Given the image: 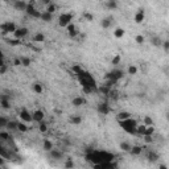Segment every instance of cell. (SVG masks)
I'll return each instance as SVG.
<instances>
[{"instance_id": "cell-1", "label": "cell", "mask_w": 169, "mask_h": 169, "mask_svg": "<svg viewBox=\"0 0 169 169\" xmlns=\"http://www.w3.org/2000/svg\"><path fill=\"white\" fill-rule=\"evenodd\" d=\"M119 125L122 127V129L124 132L129 135H136V127H138V120H135L134 118H128L125 120H120L119 122Z\"/></svg>"}, {"instance_id": "cell-2", "label": "cell", "mask_w": 169, "mask_h": 169, "mask_svg": "<svg viewBox=\"0 0 169 169\" xmlns=\"http://www.w3.org/2000/svg\"><path fill=\"white\" fill-rule=\"evenodd\" d=\"M73 21V13H61L60 17H58V25H60L61 28H66L69 24H72Z\"/></svg>"}, {"instance_id": "cell-3", "label": "cell", "mask_w": 169, "mask_h": 169, "mask_svg": "<svg viewBox=\"0 0 169 169\" xmlns=\"http://www.w3.org/2000/svg\"><path fill=\"white\" fill-rule=\"evenodd\" d=\"M19 116H20V119H21L22 122H27V123L33 122V115H32V114L29 112L27 108H22L21 111H20Z\"/></svg>"}, {"instance_id": "cell-4", "label": "cell", "mask_w": 169, "mask_h": 169, "mask_svg": "<svg viewBox=\"0 0 169 169\" xmlns=\"http://www.w3.org/2000/svg\"><path fill=\"white\" fill-rule=\"evenodd\" d=\"M29 33V29L27 27H20V28L16 29V32L13 33V37L16 38H24L25 36H28Z\"/></svg>"}, {"instance_id": "cell-5", "label": "cell", "mask_w": 169, "mask_h": 169, "mask_svg": "<svg viewBox=\"0 0 169 169\" xmlns=\"http://www.w3.org/2000/svg\"><path fill=\"white\" fill-rule=\"evenodd\" d=\"M97 110H98V112L102 114V115H108V114L111 112V108H110V106L106 103V102H102V103L98 104Z\"/></svg>"}, {"instance_id": "cell-6", "label": "cell", "mask_w": 169, "mask_h": 169, "mask_svg": "<svg viewBox=\"0 0 169 169\" xmlns=\"http://www.w3.org/2000/svg\"><path fill=\"white\" fill-rule=\"evenodd\" d=\"M32 115H33V122H36V123L42 122L44 118H45V112L42 111V110H36V111H33Z\"/></svg>"}, {"instance_id": "cell-7", "label": "cell", "mask_w": 169, "mask_h": 169, "mask_svg": "<svg viewBox=\"0 0 169 169\" xmlns=\"http://www.w3.org/2000/svg\"><path fill=\"white\" fill-rule=\"evenodd\" d=\"M66 29H67V33H69V36L72 38H74V37H77V36L79 35V31L78 29H77V27H75L74 24H69L67 25V27H66Z\"/></svg>"}, {"instance_id": "cell-8", "label": "cell", "mask_w": 169, "mask_h": 169, "mask_svg": "<svg viewBox=\"0 0 169 169\" xmlns=\"http://www.w3.org/2000/svg\"><path fill=\"white\" fill-rule=\"evenodd\" d=\"M144 19H145V12H144V10L143 8H140V10L136 12V15H135V22L136 24H141V22L144 21Z\"/></svg>"}, {"instance_id": "cell-9", "label": "cell", "mask_w": 169, "mask_h": 169, "mask_svg": "<svg viewBox=\"0 0 169 169\" xmlns=\"http://www.w3.org/2000/svg\"><path fill=\"white\" fill-rule=\"evenodd\" d=\"M86 102H87V100L84 99L83 97H75V98H73L72 104L74 107H81V106H83V104H86Z\"/></svg>"}, {"instance_id": "cell-10", "label": "cell", "mask_w": 169, "mask_h": 169, "mask_svg": "<svg viewBox=\"0 0 169 169\" xmlns=\"http://www.w3.org/2000/svg\"><path fill=\"white\" fill-rule=\"evenodd\" d=\"M32 90L35 91L36 94H42L44 93V86L40 82H35V83L32 84Z\"/></svg>"}, {"instance_id": "cell-11", "label": "cell", "mask_w": 169, "mask_h": 169, "mask_svg": "<svg viewBox=\"0 0 169 169\" xmlns=\"http://www.w3.org/2000/svg\"><path fill=\"white\" fill-rule=\"evenodd\" d=\"M0 106H1V108L3 110H10L11 108V102L8 100V98L3 95L1 99H0Z\"/></svg>"}, {"instance_id": "cell-12", "label": "cell", "mask_w": 169, "mask_h": 169, "mask_svg": "<svg viewBox=\"0 0 169 169\" xmlns=\"http://www.w3.org/2000/svg\"><path fill=\"white\" fill-rule=\"evenodd\" d=\"M40 20H42L44 22H50L52 20H53V13L48 12V11H44V12H42V15H41V19Z\"/></svg>"}, {"instance_id": "cell-13", "label": "cell", "mask_w": 169, "mask_h": 169, "mask_svg": "<svg viewBox=\"0 0 169 169\" xmlns=\"http://www.w3.org/2000/svg\"><path fill=\"white\" fill-rule=\"evenodd\" d=\"M27 7H28V3H25L24 0H16L15 3V8L19 11H25L27 10Z\"/></svg>"}, {"instance_id": "cell-14", "label": "cell", "mask_w": 169, "mask_h": 169, "mask_svg": "<svg viewBox=\"0 0 169 169\" xmlns=\"http://www.w3.org/2000/svg\"><path fill=\"white\" fill-rule=\"evenodd\" d=\"M132 114L128 112V111H122V112H119L118 115H116V119H118V122H120V120H125L128 119V118H131Z\"/></svg>"}, {"instance_id": "cell-15", "label": "cell", "mask_w": 169, "mask_h": 169, "mask_svg": "<svg viewBox=\"0 0 169 169\" xmlns=\"http://www.w3.org/2000/svg\"><path fill=\"white\" fill-rule=\"evenodd\" d=\"M112 17H106V19H103L102 21H100V27L103 29H108L110 27H111V24H112Z\"/></svg>"}, {"instance_id": "cell-16", "label": "cell", "mask_w": 169, "mask_h": 169, "mask_svg": "<svg viewBox=\"0 0 169 169\" xmlns=\"http://www.w3.org/2000/svg\"><path fill=\"white\" fill-rule=\"evenodd\" d=\"M49 155H50V157L52 159H54V160H61L63 157V155H62V152H60V151H57V149H52L49 152Z\"/></svg>"}, {"instance_id": "cell-17", "label": "cell", "mask_w": 169, "mask_h": 169, "mask_svg": "<svg viewBox=\"0 0 169 169\" xmlns=\"http://www.w3.org/2000/svg\"><path fill=\"white\" fill-rule=\"evenodd\" d=\"M141 152H143V147H140V145H132L131 151H129L132 156H139V155H141Z\"/></svg>"}, {"instance_id": "cell-18", "label": "cell", "mask_w": 169, "mask_h": 169, "mask_svg": "<svg viewBox=\"0 0 169 169\" xmlns=\"http://www.w3.org/2000/svg\"><path fill=\"white\" fill-rule=\"evenodd\" d=\"M98 91H99L102 95H108L110 91H111V87H110V86H107V84L104 83V84H100L99 87H98Z\"/></svg>"}, {"instance_id": "cell-19", "label": "cell", "mask_w": 169, "mask_h": 169, "mask_svg": "<svg viewBox=\"0 0 169 169\" xmlns=\"http://www.w3.org/2000/svg\"><path fill=\"white\" fill-rule=\"evenodd\" d=\"M28 129H29V127H28V124H27V122H19V125H17V131L19 132H21V134H25V132H28Z\"/></svg>"}, {"instance_id": "cell-20", "label": "cell", "mask_w": 169, "mask_h": 169, "mask_svg": "<svg viewBox=\"0 0 169 169\" xmlns=\"http://www.w3.org/2000/svg\"><path fill=\"white\" fill-rule=\"evenodd\" d=\"M33 42H44L45 41V35L42 33V32H37L35 36H33Z\"/></svg>"}, {"instance_id": "cell-21", "label": "cell", "mask_w": 169, "mask_h": 169, "mask_svg": "<svg viewBox=\"0 0 169 169\" xmlns=\"http://www.w3.org/2000/svg\"><path fill=\"white\" fill-rule=\"evenodd\" d=\"M145 129H147V125H145L144 123H143V124H138V127H136V135H138V136H144Z\"/></svg>"}, {"instance_id": "cell-22", "label": "cell", "mask_w": 169, "mask_h": 169, "mask_svg": "<svg viewBox=\"0 0 169 169\" xmlns=\"http://www.w3.org/2000/svg\"><path fill=\"white\" fill-rule=\"evenodd\" d=\"M42 149H44L45 152H50V151L53 149V143L50 140H48V139H45L44 143H42Z\"/></svg>"}, {"instance_id": "cell-23", "label": "cell", "mask_w": 169, "mask_h": 169, "mask_svg": "<svg viewBox=\"0 0 169 169\" xmlns=\"http://www.w3.org/2000/svg\"><path fill=\"white\" fill-rule=\"evenodd\" d=\"M70 124H74V125H79L82 123V118L79 115H73L70 116V119H69Z\"/></svg>"}, {"instance_id": "cell-24", "label": "cell", "mask_w": 169, "mask_h": 169, "mask_svg": "<svg viewBox=\"0 0 169 169\" xmlns=\"http://www.w3.org/2000/svg\"><path fill=\"white\" fill-rule=\"evenodd\" d=\"M119 148H120V151H123V152H129L132 145L129 144L128 141H122V143L119 144Z\"/></svg>"}, {"instance_id": "cell-25", "label": "cell", "mask_w": 169, "mask_h": 169, "mask_svg": "<svg viewBox=\"0 0 169 169\" xmlns=\"http://www.w3.org/2000/svg\"><path fill=\"white\" fill-rule=\"evenodd\" d=\"M16 29H17V27H16V24L13 21H7V31H8V33H15Z\"/></svg>"}, {"instance_id": "cell-26", "label": "cell", "mask_w": 169, "mask_h": 169, "mask_svg": "<svg viewBox=\"0 0 169 169\" xmlns=\"http://www.w3.org/2000/svg\"><path fill=\"white\" fill-rule=\"evenodd\" d=\"M124 35H125V31L123 28H120V27L115 28V31H114V36H115L116 38H122Z\"/></svg>"}, {"instance_id": "cell-27", "label": "cell", "mask_w": 169, "mask_h": 169, "mask_svg": "<svg viewBox=\"0 0 169 169\" xmlns=\"http://www.w3.org/2000/svg\"><path fill=\"white\" fill-rule=\"evenodd\" d=\"M7 42H8L11 46H19V45L21 44V38H16V37L8 38V40H7Z\"/></svg>"}, {"instance_id": "cell-28", "label": "cell", "mask_w": 169, "mask_h": 169, "mask_svg": "<svg viewBox=\"0 0 169 169\" xmlns=\"http://www.w3.org/2000/svg\"><path fill=\"white\" fill-rule=\"evenodd\" d=\"M147 159L149 160L151 163H155V161H157V159H159V155L156 153V152H152V151H149L147 153Z\"/></svg>"}, {"instance_id": "cell-29", "label": "cell", "mask_w": 169, "mask_h": 169, "mask_svg": "<svg viewBox=\"0 0 169 169\" xmlns=\"http://www.w3.org/2000/svg\"><path fill=\"white\" fill-rule=\"evenodd\" d=\"M17 125H19V122L10 120L8 124H7V129H8V131H15V129H17Z\"/></svg>"}, {"instance_id": "cell-30", "label": "cell", "mask_w": 169, "mask_h": 169, "mask_svg": "<svg viewBox=\"0 0 169 169\" xmlns=\"http://www.w3.org/2000/svg\"><path fill=\"white\" fill-rule=\"evenodd\" d=\"M106 8H108V10H116V8H118V3H116V0H107L106 1Z\"/></svg>"}, {"instance_id": "cell-31", "label": "cell", "mask_w": 169, "mask_h": 169, "mask_svg": "<svg viewBox=\"0 0 169 169\" xmlns=\"http://www.w3.org/2000/svg\"><path fill=\"white\" fill-rule=\"evenodd\" d=\"M138 72H139V69L136 65H129L128 69H127V74H129V75H136Z\"/></svg>"}, {"instance_id": "cell-32", "label": "cell", "mask_w": 169, "mask_h": 169, "mask_svg": "<svg viewBox=\"0 0 169 169\" xmlns=\"http://www.w3.org/2000/svg\"><path fill=\"white\" fill-rule=\"evenodd\" d=\"M38 131H40L41 134H46L48 132V124L44 122V120L38 123Z\"/></svg>"}, {"instance_id": "cell-33", "label": "cell", "mask_w": 169, "mask_h": 169, "mask_svg": "<svg viewBox=\"0 0 169 169\" xmlns=\"http://www.w3.org/2000/svg\"><path fill=\"white\" fill-rule=\"evenodd\" d=\"M21 58V65L24 66V67H29L32 63V60L29 58V57H20Z\"/></svg>"}, {"instance_id": "cell-34", "label": "cell", "mask_w": 169, "mask_h": 169, "mask_svg": "<svg viewBox=\"0 0 169 169\" xmlns=\"http://www.w3.org/2000/svg\"><path fill=\"white\" fill-rule=\"evenodd\" d=\"M72 70H73V72H74V74H77V75H81L82 73L84 72V70L82 69L81 66H79V65H77V63H75V65H73V66H72Z\"/></svg>"}, {"instance_id": "cell-35", "label": "cell", "mask_w": 169, "mask_h": 169, "mask_svg": "<svg viewBox=\"0 0 169 169\" xmlns=\"http://www.w3.org/2000/svg\"><path fill=\"white\" fill-rule=\"evenodd\" d=\"M36 11H37V10L35 8V5H32V4H28V7H27L25 12H27V15H28V16H31V17H32V16H33V13H35Z\"/></svg>"}, {"instance_id": "cell-36", "label": "cell", "mask_w": 169, "mask_h": 169, "mask_svg": "<svg viewBox=\"0 0 169 169\" xmlns=\"http://www.w3.org/2000/svg\"><path fill=\"white\" fill-rule=\"evenodd\" d=\"M10 138H11L10 132H7V131H0V139H1L3 141L10 140Z\"/></svg>"}, {"instance_id": "cell-37", "label": "cell", "mask_w": 169, "mask_h": 169, "mask_svg": "<svg viewBox=\"0 0 169 169\" xmlns=\"http://www.w3.org/2000/svg\"><path fill=\"white\" fill-rule=\"evenodd\" d=\"M120 61H122V57H120L119 54H116V56H114V57H112V60H111V65H114V66L119 65Z\"/></svg>"}, {"instance_id": "cell-38", "label": "cell", "mask_w": 169, "mask_h": 169, "mask_svg": "<svg viewBox=\"0 0 169 169\" xmlns=\"http://www.w3.org/2000/svg\"><path fill=\"white\" fill-rule=\"evenodd\" d=\"M143 139H144L145 144H152V143H153V135H144Z\"/></svg>"}, {"instance_id": "cell-39", "label": "cell", "mask_w": 169, "mask_h": 169, "mask_svg": "<svg viewBox=\"0 0 169 169\" xmlns=\"http://www.w3.org/2000/svg\"><path fill=\"white\" fill-rule=\"evenodd\" d=\"M151 42H152V45H153V46H161V45H163V41L160 40L159 37H152Z\"/></svg>"}, {"instance_id": "cell-40", "label": "cell", "mask_w": 169, "mask_h": 169, "mask_svg": "<svg viewBox=\"0 0 169 169\" xmlns=\"http://www.w3.org/2000/svg\"><path fill=\"white\" fill-rule=\"evenodd\" d=\"M46 11H48V12H50V13H53V15H54V13H56V11H57V5H56L54 3H50L49 5L46 7Z\"/></svg>"}, {"instance_id": "cell-41", "label": "cell", "mask_w": 169, "mask_h": 169, "mask_svg": "<svg viewBox=\"0 0 169 169\" xmlns=\"http://www.w3.org/2000/svg\"><path fill=\"white\" fill-rule=\"evenodd\" d=\"M143 123H144L145 125H153V119L151 118V116H144V119H143Z\"/></svg>"}, {"instance_id": "cell-42", "label": "cell", "mask_w": 169, "mask_h": 169, "mask_svg": "<svg viewBox=\"0 0 169 169\" xmlns=\"http://www.w3.org/2000/svg\"><path fill=\"white\" fill-rule=\"evenodd\" d=\"M8 122H10V120L7 119L5 116H0V127H4V128H7V124H8Z\"/></svg>"}, {"instance_id": "cell-43", "label": "cell", "mask_w": 169, "mask_h": 169, "mask_svg": "<svg viewBox=\"0 0 169 169\" xmlns=\"http://www.w3.org/2000/svg\"><path fill=\"white\" fill-rule=\"evenodd\" d=\"M135 41H136L139 45H143V44H144V41H145V38H144V36L138 35L136 37H135Z\"/></svg>"}, {"instance_id": "cell-44", "label": "cell", "mask_w": 169, "mask_h": 169, "mask_svg": "<svg viewBox=\"0 0 169 169\" xmlns=\"http://www.w3.org/2000/svg\"><path fill=\"white\" fill-rule=\"evenodd\" d=\"M108 97L111 98V99H118V98H119V93H118V91H115V90H111L110 91V94H108Z\"/></svg>"}, {"instance_id": "cell-45", "label": "cell", "mask_w": 169, "mask_h": 169, "mask_svg": "<svg viewBox=\"0 0 169 169\" xmlns=\"http://www.w3.org/2000/svg\"><path fill=\"white\" fill-rule=\"evenodd\" d=\"M0 29H1V35H3V36L10 35V33H8V31H7V22H3V24L0 25Z\"/></svg>"}, {"instance_id": "cell-46", "label": "cell", "mask_w": 169, "mask_h": 169, "mask_svg": "<svg viewBox=\"0 0 169 169\" xmlns=\"http://www.w3.org/2000/svg\"><path fill=\"white\" fill-rule=\"evenodd\" d=\"M82 91H83L84 94H91V93L95 90L93 87H90V86H83V87H82Z\"/></svg>"}, {"instance_id": "cell-47", "label": "cell", "mask_w": 169, "mask_h": 169, "mask_svg": "<svg viewBox=\"0 0 169 169\" xmlns=\"http://www.w3.org/2000/svg\"><path fill=\"white\" fill-rule=\"evenodd\" d=\"M83 17H84V20H87V21H93V20H94V16L91 15L90 12H84L83 13Z\"/></svg>"}, {"instance_id": "cell-48", "label": "cell", "mask_w": 169, "mask_h": 169, "mask_svg": "<svg viewBox=\"0 0 169 169\" xmlns=\"http://www.w3.org/2000/svg\"><path fill=\"white\" fill-rule=\"evenodd\" d=\"M153 134H155V127H153V125H147L145 135H153Z\"/></svg>"}, {"instance_id": "cell-49", "label": "cell", "mask_w": 169, "mask_h": 169, "mask_svg": "<svg viewBox=\"0 0 169 169\" xmlns=\"http://www.w3.org/2000/svg\"><path fill=\"white\" fill-rule=\"evenodd\" d=\"M163 49L165 50V52H169V40H165V41H163Z\"/></svg>"}, {"instance_id": "cell-50", "label": "cell", "mask_w": 169, "mask_h": 169, "mask_svg": "<svg viewBox=\"0 0 169 169\" xmlns=\"http://www.w3.org/2000/svg\"><path fill=\"white\" fill-rule=\"evenodd\" d=\"M63 166H65V168H73V166H74V163H73L72 160H67V161H66L65 164H63Z\"/></svg>"}, {"instance_id": "cell-51", "label": "cell", "mask_w": 169, "mask_h": 169, "mask_svg": "<svg viewBox=\"0 0 169 169\" xmlns=\"http://www.w3.org/2000/svg\"><path fill=\"white\" fill-rule=\"evenodd\" d=\"M5 72H7V65L5 63H4V65H0V74L4 75L5 74Z\"/></svg>"}, {"instance_id": "cell-52", "label": "cell", "mask_w": 169, "mask_h": 169, "mask_svg": "<svg viewBox=\"0 0 169 169\" xmlns=\"http://www.w3.org/2000/svg\"><path fill=\"white\" fill-rule=\"evenodd\" d=\"M13 65L15 66H22L21 65V58H15V60H13Z\"/></svg>"}, {"instance_id": "cell-53", "label": "cell", "mask_w": 169, "mask_h": 169, "mask_svg": "<svg viewBox=\"0 0 169 169\" xmlns=\"http://www.w3.org/2000/svg\"><path fill=\"white\" fill-rule=\"evenodd\" d=\"M50 3H53L52 0H42V4H46V5H49Z\"/></svg>"}, {"instance_id": "cell-54", "label": "cell", "mask_w": 169, "mask_h": 169, "mask_svg": "<svg viewBox=\"0 0 169 169\" xmlns=\"http://www.w3.org/2000/svg\"><path fill=\"white\" fill-rule=\"evenodd\" d=\"M159 168H160V169H166V165H164V164H160Z\"/></svg>"}, {"instance_id": "cell-55", "label": "cell", "mask_w": 169, "mask_h": 169, "mask_svg": "<svg viewBox=\"0 0 169 169\" xmlns=\"http://www.w3.org/2000/svg\"><path fill=\"white\" fill-rule=\"evenodd\" d=\"M28 4H32V5H35V4H36V1H35V0H31V1H29Z\"/></svg>"}, {"instance_id": "cell-56", "label": "cell", "mask_w": 169, "mask_h": 169, "mask_svg": "<svg viewBox=\"0 0 169 169\" xmlns=\"http://www.w3.org/2000/svg\"><path fill=\"white\" fill-rule=\"evenodd\" d=\"M166 119H168V122H169V112L166 114Z\"/></svg>"}]
</instances>
